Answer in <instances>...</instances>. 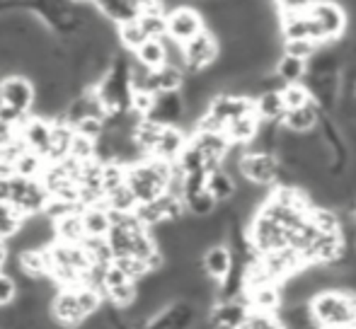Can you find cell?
<instances>
[{
	"instance_id": "obj_1",
	"label": "cell",
	"mask_w": 356,
	"mask_h": 329,
	"mask_svg": "<svg viewBox=\"0 0 356 329\" xmlns=\"http://www.w3.org/2000/svg\"><path fill=\"white\" fill-rule=\"evenodd\" d=\"M313 315L323 329H354L356 327V293L344 288L320 291L310 301Z\"/></svg>"
},
{
	"instance_id": "obj_2",
	"label": "cell",
	"mask_w": 356,
	"mask_h": 329,
	"mask_svg": "<svg viewBox=\"0 0 356 329\" xmlns=\"http://www.w3.org/2000/svg\"><path fill=\"white\" fill-rule=\"evenodd\" d=\"M310 39L323 44H332L334 39H342L347 32V10L334 0H313L308 8Z\"/></svg>"
},
{
	"instance_id": "obj_3",
	"label": "cell",
	"mask_w": 356,
	"mask_h": 329,
	"mask_svg": "<svg viewBox=\"0 0 356 329\" xmlns=\"http://www.w3.org/2000/svg\"><path fill=\"white\" fill-rule=\"evenodd\" d=\"M49 201H51V194L42 184V179H24L17 177V174L10 179V203L24 218L42 216L47 211Z\"/></svg>"
},
{
	"instance_id": "obj_4",
	"label": "cell",
	"mask_w": 356,
	"mask_h": 329,
	"mask_svg": "<svg viewBox=\"0 0 356 329\" xmlns=\"http://www.w3.org/2000/svg\"><path fill=\"white\" fill-rule=\"evenodd\" d=\"M49 315L61 329H80L90 320L78 301V288H58L49 303Z\"/></svg>"
},
{
	"instance_id": "obj_5",
	"label": "cell",
	"mask_w": 356,
	"mask_h": 329,
	"mask_svg": "<svg viewBox=\"0 0 356 329\" xmlns=\"http://www.w3.org/2000/svg\"><path fill=\"white\" fill-rule=\"evenodd\" d=\"M220 42L211 29H204L194 39L184 44V58H187V73H204L218 61Z\"/></svg>"
},
{
	"instance_id": "obj_6",
	"label": "cell",
	"mask_w": 356,
	"mask_h": 329,
	"mask_svg": "<svg viewBox=\"0 0 356 329\" xmlns=\"http://www.w3.org/2000/svg\"><path fill=\"white\" fill-rule=\"evenodd\" d=\"M250 240H252V247L257 254H267L274 252V249L289 247V230L277 223L274 218L264 216V213H257V216L250 221Z\"/></svg>"
},
{
	"instance_id": "obj_7",
	"label": "cell",
	"mask_w": 356,
	"mask_h": 329,
	"mask_svg": "<svg viewBox=\"0 0 356 329\" xmlns=\"http://www.w3.org/2000/svg\"><path fill=\"white\" fill-rule=\"evenodd\" d=\"M279 172H282V160L274 153L248 151L240 160V174L259 187H274L279 182Z\"/></svg>"
},
{
	"instance_id": "obj_8",
	"label": "cell",
	"mask_w": 356,
	"mask_h": 329,
	"mask_svg": "<svg viewBox=\"0 0 356 329\" xmlns=\"http://www.w3.org/2000/svg\"><path fill=\"white\" fill-rule=\"evenodd\" d=\"M0 102L10 104L24 114H32L34 104H37V85L22 73L0 78Z\"/></svg>"
},
{
	"instance_id": "obj_9",
	"label": "cell",
	"mask_w": 356,
	"mask_h": 329,
	"mask_svg": "<svg viewBox=\"0 0 356 329\" xmlns=\"http://www.w3.org/2000/svg\"><path fill=\"white\" fill-rule=\"evenodd\" d=\"M204 29H207V19L192 5H182V8H175L168 12V37L175 42L187 44Z\"/></svg>"
},
{
	"instance_id": "obj_10",
	"label": "cell",
	"mask_w": 356,
	"mask_h": 329,
	"mask_svg": "<svg viewBox=\"0 0 356 329\" xmlns=\"http://www.w3.org/2000/svg\"><path fill=\"white\" fill-rule=\"evenodd\" d=\"M209 112H211L218 121H223L225 126H228V124L235 121V119L248 117V114H254V112H257V107H254V97L218 92V94H213L211 104H209Z\"/></svg>"
},
{
	"instance_id": "obj_11",
	"label": "cell",
	"mask_w": 356,
	"mask_h": 329,
	"mask_svg": "<svg viewBox=\"0 0 356 329\" xmlns=\"http://www.w3.org/2000/svg\"><path fill=\"white\" fill-rule=\"evenodd\" d=\"M51 131H54L51 119L39 117V114H29L27 121H24L22 128H19V138H22L24 146H27L29 151L47 158L49 148H51Z\"/></svg>"
},
{
	"instance_id": "obj_12",
	"label": "cell",
	"mask_w": 356,
	"mask_h": 329,
	"mask_svg": "<svg viewBox=\"0 0 356 329\" xmlns=\"http://www.w3.org/2000/svg\"><path fill=\"white\" fill-rule=\"evenodd\" d=\"M184 117H187V102H184L182 92H160L155 97L153 112L145 119H153L163 126H179Z\"/></svg>"
},
{
	"instance_id": "obj_13",
	"label": "cell",
	"mask_w": 356,
	"mask_h": 329,
	"mask_svg": "<svg viewBox=\"0 0 356 329\" xmlns=\"http://www.w3.org/2000/svg\"><path fill=\"white\" fill-rule=\"evenodd\" d=\"M235 267V254L228 247V242H218L211 245L207 252L202 254V269L209 278H213L216 283H220Z\"/></svg>"
},
{
	"instance_id": "obj_14",
	"label": "cell",
	"mask_w": 356,
	"mask_h": 329,
	"mask_svg": "<svg viewBox=\"0 0 356 329\" xmlns=\"http://www.w3.org/2000/svg\"><path fill=\"white\" fill-rule=\"evenodd\" d=\"M187 143H189V136L184 133L182 126H165L158 138V146H155L150 158H158V160H165V162H177L182 151L187 148Z\"/></svg>"
},
{
	"instance_id": "obj_15",
	"label": "cell",
	"mask_w": 356,
	"mask_h": 329,
	"mask_svg": "<svg viewBox=\"0 0 356 329\" xmlns=\"http://www.w3.org/2000/svg\"><path fill=\"white\" fill-rule=\"evenodd\" d=\"M320 119H323V109L315 102H310V104H305V107L289 109L282 119V126L286 131H293V133H310L318 128Z\"/></svg>"
},
{
	"instance_id": "obj_16",
	"label": "cell",
	"mask_w": 356,
	"mask_h": 329,
	"mask_svg": "<svg viewBox=\"0 0 356 329\" xmlns=\"http://www.w3.org/2000/svg\"><path fill=\"white\" fill-rule=\"evenodd\" d=\"M54 235L56 242H66V245H83L88 233L83 226V211H73L68 216L54 221Z\"/></svg>"
},
{
	"instance_id": "obj_17",
	"label": "cell",
	"mask_w": 356,
	"mask_h": 329,
	"mask_svg": "<svg viewBox=\"0 0 356 329\" xmlns=\"http://www.w3.org/2000/svg\"><path fill=\"white\" fill-rule=\"evenodd\" d=\"M83 226L88 237H107L112 230V213L107 203H92L83 208Z\"/></svg>"
},
{
	"instance_id": "obj_18",
	"label": "cell",
	"mask_w": 356,
	"mask_h": 329,
	"mask_svg": "<svg viewBox=\"0 0 356 329\" xmlns=\"http://www.w3.org/2000/svg\"><path fill=\"white\" fill-rule=\"evenodd\" d=\"M259 126H262V119L254 112V114H248V117H240V119H235V121H230L228 126H225V136H228V141L233 143V146H250V143L257 138Z\"/></svg>"
},
{
	"instance_id": "obj_19",
	"label": "cell",
	"mask_w": 356,
	"mask_h": 329,
	"mask_svg": "<svg viewBox=\"0 0 356 329\" xmlns=\"http://www.w3.org/2000/svg\"><path fill=\"white\" fill-rule=\"evenodd\" d=\"M250 293V301H252V310L269 312V315H277L284 305V291L282 283H269V286H259Z\"/></svg>"
},
{
	"instance_id": "obj_20",
	"label": "cell",
	"mask_w": 356,
	"mask_h": 329,
	"mask_svg": "<svg viewBox=\"0 0 356 329\" xmlns=\"http://www.w3.org/2000/svg\"><path fill=\"white\" fill-rule=\"evenodd\" d=\"M279 37H282L284 42L310 39L308 10H305V12H279Z\"/></svg>"
},
{
	"instance_id": "obj_21",
	"label": "cell",
	"mask_w": 356,
	"mask_h": 329,
	"mask_svg": "<svg viewBox=\"0 0 356 329\" xmlns=\"http://www.w3.org/2000/svg\"><path fill=\"white\" fill-rule=\"evenodd\" d=\"M138 63H143L150 71H158V68L168 66V47H165V37L163 39H148L141 47L134 51Z\"/></svg>"
},
{
	"instance_id": "obj_22",
	"label": "cell",
	"mask_w": 356,
	"mask_h": 329,
	"mask_svg": "<svg viewBox=\"0 0 356 329\" xmlns=\"http://www.w3.org/2000/svg\"><path fill=\"white\" fill-rule=\"evenodd\" d=\"M207 189L213 194L216 201L225 203V201H233L235 199V194H238V182H235V177L228 172V169L218 167V169H213V172H209Z\"/></svg>"
},
{
	"instance_id": "obj_23",
	"label": "cell",
	"mask_w": 356,
	"mask_h": 329,
	"mask_svg": "<svg viewBox=\"0 0 356 329\" xmlns=\"http://www.w3.org/2000/svg\"><path fill=\"white\" fill-rule=\"evenodd\" d=\"M254 107H257V114L262 121H277L282 124L284 114L289 112L286 109V102L282 97V90H277V92H262L254 97Z\"/></svg>"
},
{
	"instance_id": "obj_24",
	"label": "cell",
	"mask_w": 356,
	"mask_h": 329,
	"mask_svg": "<svg viewBox=\"0 0 356 329\" xmlns=\"http://www.w3.org/2000/svg\"><path fill=\"white\" fill-rule=\"evenodd\" d=\"M274 73L284 81V85H293V83H303L308 78V61L303 58H296L291 53H282L274 66Z\"/></svg>"
},
{
	"instance_id": "obj_25",
	"label": "cell",
	"mask_w": 356,
	"mask_h": 329,
	"mask_svg": "<svg viewBox=\"0 0 356 329\" xmlns=\"http://www.w3.org/2000/svg\"><path fill=\"white\" fill-rule=\"evenodd\" d=\"M184 81H187V73L168 63V66L153 71V92H179L184 87Z\"/></svg>"
},
{
	"instance_id": "obj_26",
	"label": "cell",
	"mask_w": 356,
	"mask_h": 329,
	"mask_svg": "<svg viewBox=\"0 0 356 329\" xmlns=\"http://www.w3.org/2000/svg\"><path fill=\"white\" fill-rule=\"evenodd\" d=\"M163 124L153 121V119H143L141 124L136 126V131H134V141H136V146L141 148L145 155H153L155 146H158V138L160 133H163Z\"/></svg>"
},
{
	"instance_id": "obj_27",
	"label": "cell",
	"mask_w": 356,
	"mask_h": 329,
	"mask_svg": "<svg viewBox=\"0 0 356 329\" xmlns=\"http://www.w3.org/2000/svg\"><path fill=\"white\" fill-rule=\"evenodd\" d=\"M308 221L318 228L320 233H342V216L330 206H313L308 213Z\"/></svg>"
},
{
	"instance_id": "obj_28",
	"label": "cell",
	"mask_w": 356,
	"mask_h": 329,
	"mask_svg": "<svg viewBox=\"0 0 356 329\" xmlns=\"http://www.w3.org/2000/svg\"><path fill=\"white\" fill-rule=\"evenodd\" d=\"M27 218L13 206V203H0V240L8 242L22 230Z\"/></svg>"
},
{
	"instance_id": "obj_29",
	"label": "cell",
	"mask_w": 356,
	"mask_h": 329,
	"mask_svg": "<svg viewBox=\"0 0 356 329\" xmlns=\"http://www.w3.org/2000/svg\"><path fill=\"white\" fill-rule=\"evenodd\" d=\"M47 164H49L47 158L27 148V151L19 155V160L15 162V172H17V177H24V179H42Z\"/></svg>"
},
{
	"instance_id": "obj_30",
	"label": "cell",
	"mask_w": 356,
	"mask_h": 329,
	"mask_svg": "<svg viewBox=\"0 0 356 329\" xmlns=\"http://www.w3.org/2000/svg\"><path fill=\"white\" fill-rule=\"evenodd\" d=\"M184 206H187V213L194 218H209L218 211V201L213 199V194L209 189L199 194H192V196L184 199Z\"/></svg>"
},
{
	"instance_id": "obj_31",
	"label": "cell",
	"mask_w": 356,
	"mask_h": 329,
	"mask_svg": "<svg viewBox=\"0 0 356 329\" xmlns=\"http://www.w3.org/2000/svg\"><path fill=\"white\" fill-rule=\"evenodd\" d=\"M117 34H119V44H122L127 51H136L143 42H148V34L145 29L141 27L138 19H131V22H124V24H117Z\"/></svg>"
},
{
	"instance_id": "obj_32",
	"label": "cell",
	"mask_w": 356,
	"mask_h": 329,
	"mask_svg": "<svg viewBox=\"0 0 356 329\" xmlns=\"http://www.w3.org/2000/svg\"><path fill=\"white\" fill-rule=\"evenodd\" d=\"M104 203H107L112 211H119V213H134L138 208V199H136V194L131 192L129 184H124V187L114 189L112 194H107Z\"/></svg>"
},
{
	"instance_id": "obj_33",
	"label": "cell",
	"mask_w": 356,
	"mask_h": 329,
	"mask_svg": "<svg viewBox=\"0 0 356 329\" xmlns=\"http://www.w3.org/2000/svg\"><path fill=\"white\" fill-rule=\"evenodd\" d=\"M179 169H182L184 174H194V172H209V162L207 158H204V153L199 151L197 146H194L192 141L187 143V148L182 151V155H179V160L175 162Z\"/></svg>"
},
{
	"instance_id": "obj_34",
	"label": "cell",
	"mask_w": 356,
	"mask_h": 329,
	"mask_svg": "<svg viewBox=\"0 0 356 329\" xmlns=\"http://www.w3.org/2000/svg\"><path fill=\"white\" fill-rule=\"evenodd\" d=\"M282 97H284V102H286V109H298V107H305V104L315 102L305 83L286 85V87L282 90Z\"/></svg>"
},
{
	"instance_id": "obj_35",
	"label": "cell",
	"mask_w": 356,
	"mask_h": 329,
	"mask_svg": "<svg viewBox=\"0 0 356 329\" xmlns=\"http://www.w3.org/2000/svg\"><path fill=\"white\" fill-rule=\"evenodd\" d=\"M71 158L78 162H90L97 160V141L83 136V133H75L71 143Z\"/></svg>"
},
{
	"instance_id": "obj_36",
	"label": "cell",
	"mask_w": 356,
	"mask_h": 329,
	"mask_svg": "<svg viewBox=\"0 0 356 329\" xmlns=\"http://www.w3.org/2000/svg\"><path fill=\"white\" fill-rule=\"evenodd\" d=\"M114 264H117L119 269H122L124 273H127L131 281H143L145 276L150 273V267L143 262V259H138V257H117L114 259Z\"/></svg>"
},
{
	"instance_id": "obj_37",
	"label": "cell",
	"mask_w": 356,
	"mask_h": 329,
	"mask_svg": "<svg viewBox=\"0 0 356 329\" xmlns=\"http://www.w3.org/2000/svg\"><path fill=\"white\" fill-rule=\"evenodd\" d=\"M320 44L313 42V39H293V42H284L282 44V51L291 53L296 58H303V61H310V58L318 53Z\"/></svg>"
},
{
	"instance_id": "obj_38",
	"label": "cell",
	"mask_w": 356,
	"mask_h": 329,
	"mask_svg": "<svg viewBox=\"0 0 356 329\" xmlns=\"http://www.w3.org/2000/svg\"><path fill=\"white\" fill-rule=\"evenodd\" d=\"M19 296L17 278L8 271H0V307H10Z\"/></svg>"
},
{
	"instance_id": "obj_39",
	"label": "cell",
	"mask_w": 356,
	"mask_h": 329,
	"mask_svg": "<svg viewBox=\"0 0 356 329\" xmlns=\"http://www.w3.org/2000/svg\"><path fill=\"white\" fill-rule=\"evenodd\" d=\"M155 97H158V94L148 92V90H134V92H131V104H129V109H131V112H136L138 117L145 119L150 112H153Z\"/></svg>"
},
{
	"instance_id": "obj_40",
	"label": "cell",
	"mask_w": 356,
	"mask_h": 329,
	"mask_svg": "<svg viewBox=\"0 0 356 329\" xmlns=\"http://www.w3.org/2000/svg\"><path fill=\"white\" fill-rule=\"evenodd\" d=\"M279 12H305L313 5V0H274Z\"/></svg>"
},
{
	"instance_id": "obj_41",
	"label": "cell",
	"mask_w": 356,
	"mask_h": 329,
	"mask_svg": "<svg viewBox=\"0 0 356 329\" xmlns=\"http://www.w3.org/2000/svg\"><path fill=\"white\" fill-rule=\"evenodd\" d=\"M19 138V128L13 126V124L8 121H0V148L10 146L13 141H17Z\"/></svg>"
},
{
	"instance_id": "obj_42",
	"label": "cell",
	"mask_w": 356,
	"mask_h": 329,
	"mask_svg": "<svg viewBox=\"0 0 356 329\" xmlns=\"http://www.w3.org/2000/svg\"><path fill=\"white\" fill-rule=\"evenodd\" d=\"M0 203H10V179L0 177Z\"/></svg>"
},
{
	"instance_id": "obj_43",
	"label": "cell",
	"mask_w": 356,
	"mask_h": 329,
	"mask_svg": "<svg viewBox=\"0 0 356 329\" xmlns=\"http://www.w3.org/2000/svg\"><path fill=\"white\" fill-rule=\"evenodd\" d=\"M354 94H356V87H354Z\"/></svg>"
},
{
	"instance_id": "obj_44",
	"label": "cell",
	"mask_w": 356,
	"mask_h": 329,
	"mask_svg": "<svg viewBox=\"0 0 356 329\" xmlns=\"http://www.w3.org/2000/svg\"><path fill=\"white\" fill-rule=\"evenodd\" d=\"M354 329H356V327H354Z\"/></svg>"
}]
</instances>
